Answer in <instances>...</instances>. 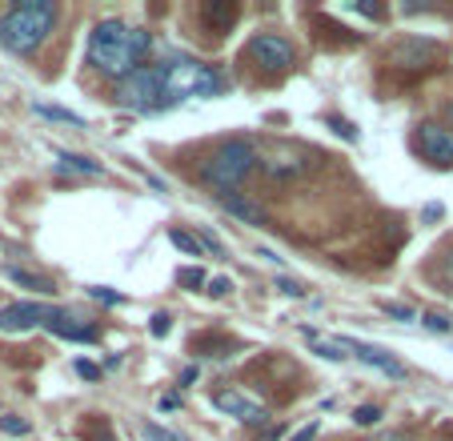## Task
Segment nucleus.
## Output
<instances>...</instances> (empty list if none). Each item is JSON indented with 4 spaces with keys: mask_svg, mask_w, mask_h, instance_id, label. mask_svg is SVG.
Wrapping results in <instances>:
<instances>
[{
    "mask_svg": "<svg viewBox=\"0 0 453 441\" xmlns=\"http://www.w3.org/2000/svg\"><path fill=\"white\" fill-rule=\"evenodd\" d=\"M450 121H453V100H450Z\"/></svg>",
    "mask_w": 453,
    "mask_h": 441,
    "instance_id": "nucleus-38",
    "label": "nucleus"
},
{
    "mask_svg": "<svg viewBox=\"0 0 453 441\" xmlns=\"http://www.w3.org/2000/svg\"><path fill=\"white\" fill-rule=\"evenodd\" d=\"M193 381H197V369H193V365H189V369L181 373V385H193Z\"/></svg>",
    "mask_w": 453,
    "mask_h": 441,
    "instance_id": "nucleus-35",
    "label": "nucleus"
},
{
    "mask_svg": "<svg viewBox=\"0 0 453 441\" xmlns=\"http://www.w3.org/2000/svg\"><path fill=\"white\" fill-rule=\"evenodd\" d=\"M61 169H68V173H84V177H100V164L89 161V157H77V153H65V157H61Z\"/></svg>",
    "mask_w": 453,
    "mask_h": 441,
    "instance_id": "nucleus-17",
    "label": "nucleus"
},
{
    "mask_svg": "<svg viewBox=\"0 0 453 441\" xmlns=\"http://www.w3.org/2000/svg\"><path fill=\"white\" fill-rule=\"evenodd\" d=\"M153 72L161 84V109H173L189 97H217L221 93V77L209 65L189 61V56H173L164 65H153Z\"/></svg>",
    "mask_w": 453,
    "mask_h": 441,
    "instance_id": "nucleus-2",
    "label": "nucleus"
},
{
    "mask_svg": "<svg viewBox=\"0 0 453 441\" xmlns=\"http://www.w3.org/2000/svg\"><path fill=\"white\" fill-rule=\"evenodd\" d=\"M381 309H385L389 317H397V321H417V313L409 309V305H397V301H385Z\"/></svg>",
    "mask_w": 453,
    "mask_h": 441,
    "instance_id": "nucleus-24",
    "label": "nucleus"
},
{
    "mask_svg": "<svg viewBox=\"0 0 453 441\" xmlns=\"http://www.w3.org/2000/svg\"><path fill=\"white\" fill-rule=\"evenodd\" d=\"M229 289H233V281H229V277H217V281H209V293H213V297H225Z\"/></svg>",
    "mask_w": 453,
    "mask_h": 441,
    "instance_id": "nucleus-32",
    "label": "nucleus"
},
{
    "mask_svg": "<svg viewBox=\"0 0 453 441\" xmlns=\"http://www.w3.org/2000/svg\"><path fill=\"white\" fill-rule=\"evenodd\" d=\"M433 61H437V45L433 40H421V36L401 40L397 49H389V65H397V68H425Z\"/></svg>",
    "mask_w": 453,
    "mask_h": 441,
    "instance_id": "nucleus-11",
    "label": "nucleus"
},
{
    "mask_svg": "<svg viewBox=\"0 0 453 441\" xmlns=\"http://www.w3.org/2000/svg\"><path fill=\"white\" fill-rule=\"evenodd\" d=\"M49 305H36V301H17V305H4L0 309V333H24L45 321Z\"/></svg>",
    "mask_w": 453,
    "mask_h": 441,
    "instance_id": "nucleus-10",
    "label": "nucleus"
},
{
    "mask_svg": "<svg viewBox=\"0 0 453 441\" xmlns=\"http://www.w3.org/2000/svg\"><path fill=\"white\" fill-rule=\"evenodd\" d=\"M116 100L125 109H137V113H157L161 109V84H157L153 65H141L137 72H129L125 81L116 84Z\"/></svg>",
    "mask_w": 453,
    "mask_h": 441,
    "instance_id": "nucleus-5",
    "label": "nucleus"
},
{
    "mask_svg": "<svg viewBox=\"0 0 453 441\" xmlns=\"http://www.w3.org/2000/svg\"><path fill=\"white\" fill-rule=\"evenodd\" d=\"M77 373H81V377H89V381H93V377H100V369H97V365H89V361H81V365H77Z\"/></svg>",
    "mask_w": 453,
    "mask_h": 441,
    "instance_id": "nucleus-33",
    "label": "nucleus"
},
{
    "mask_svg": "<svg viewBox=\"0 0 453 441\" xmlns=\"http://www.w3.org/2000/svg\"><path fill=\"white\" fill-rule=\"evenodd\" d=\"M329 125H333V129H337L341 137H345V141H357V129L349 125V121H341V116H329Z\"/></svg>",
    "mask_w": 453,
    "mask_h": 441,
    "instance_id": "nucleus-30",
    "label": "nucleus"
},
{
    "mask_svg": "<svg viewBox=\"0 0 453 441\" xmlns=\"http://www.w3.org/2000/svg\"><path fill=\"white\" fill-rule=\"evenodd\" d=\"M221 209L233 212V217H241L245 225H265V209H261V205H253V201H245V196H237V193L221 196Z\"/></svg>",
    "mask_w": 453,
    "mask_h": 441,
    "instance_id": "nucleus-13",
    "label": "nucleus"
},
{
    "mask_svg": "<svg viewBox=\"0 0 453 441\" xmlns=\"http://www.w3.org/2000/svg\"><path fill=\"white\" fill-rule=\"evenodd\" d=\"M169 241H173V245L181 249V253H189V257H201V237H193V233H185V229H173L169 233Z\"/></svg>",
    "mask_w": 453,
    "mask_h": 441,
    "instance_id": "nucleus-18",
    "label": "nucleus"
},
{
    "mask_svg": "<svg viewBox=\"0 0 453 441\" xmlns=\"http://www.w3.org/2000/svg\"><path fill=\"white\" fill-rule=\"evenodd\" d=\"M56 4L52 0H24L8 17H0V45L8 52H33L56 24Z\"/></svg>",
    "mask_w": 453,
    "mask_h": 441,
    "instance_id": "nucleus-3",
    "label": "nucleus"
},
{
    "mask_svg": "<svg viewBox=\"0 0 453 441\" xmlns=\"http://www.w3.org/2000/svg\"><path fill=\"white\" fill-rule=\"evenodd\" d=\"M213 405L221 409V413H229V417L245 421V425H265V421H269L265 405L249 401V397H245V393H237V389H221V393H213Z\"/></svg>",
    "mask_w": 453,
    "mask_h": 441,
    "instance_id": "nucleus-7",
    "label": "nucleus"
},
{
    "mask_svg": "<svg viewBox=\"0 0 453 441\" xmlns=\"http://www.w3.org/2000/svg\"><path fill=\"white\" fill-rule=\"evenodd\" d=\"M441 441H453V433H450V438H441Z\"/></svg>",
    "mask_w": 453,
    "mask_h": 441,
    "instance_id": "nucleus-39",
    "label": "nucleus"
},
{
    "mask_svg": "<svg viewBox=\"0 0 453 441\" xmlns=\"http://www.w3.org/2000/svg\"><path fill=\"white\" fill-rule=\"evenodd\" d=\"M177 281L185 285V289H201V285H205V269H201V265H193V269H181Z\"/></svg>",
    "mask_w": 453,
    "mask_h": 441,
    "instance_id": "nucleus-22",
    "label": "nucleus"
},
{
    "mask_svg": "<svg viewBox=\"0 0 453 441\" xmlns=\"http://www.w3.org/2000/svg\"><path fill=\"white\" fill-rule=\"evenodd\" d=\"M313 349H317L321 357H329V361H345V357H349L345 345H341L337 337H329V341H325V337H313Z\"/></svg>",
    "mask_w": 453,
    "mask_h": 441,
    "instance_id": "nucleus-20",
    "label": "nucleus"
},
{
    "mask_svg": "<svg viewBox=\"0 0 453 441\" xmlns=\"http://www.w3.org/2000/svg\"><path fill=\"white\" fill-rule=\"evenodd\" d=\"M4 277L8 281H17V285H24V289H36V293H56L52 289V281H45V277H33V273H24V269H4Z\"/></svg>",
    "mask_w": 453,
    "mask_h": 441,
    "instance_id": "nucleus-16",
    "label": "nucleus"
},
{
    "mask_svg": "<svg viewBox=\"0 0 453 441\" xmlns=\"http://www.w3.org/2000/svg\"><path fill=\"white\" fill-rule=\"evenodd\" d=\"M181 405V397L177 393H169V397H161V409H177Z\"/></svg>",
    "mask_w": 453,
    "mask_h": 441,
    "instance_id": "nucleus-34",
    "label": "nucleus"
},
{
    "mask_svg": "<svg viewBox=\"0 0 453 441\" xmlns=\"http://www.w3.org/2000/svg\"><path fill=\"white\" fill-rule=\"evenodd\" d=\"M377 441H409V438H401V433H389V438H377Z\"/></svg>",
    "mask_w": 453,
    "mask_h": 441,
    "instance_id": "nucleus-37",
    "label": "nucleus"
},
{
    "mask_svg": "<svg viewBox=\"0 0 453 441\" xmlns=\"http://www.w3.org/2000/svg\"><path fill=\"white\" fill-rule=\"evenodd\" d=\"M301 173H305V161H297L293 153H281V157L265 161V177L273 180H289V177H301Z\"/></svg>",
    "mask_w": 453,
    "mask_h": 441,
    "instance_id": "nucleus-14",
    "label": "nucleus"
},
{
    "mask_svg": "<svg viewBox=\"0 0 453 441\" xmlns=\"http://www.w3.org/2000/svg\"><path fill=\"white\" fill-rule=\"evenodd\" d=\"M93 297H97V301H105V305H121V293H113L109 285H97V289H93Z\"/></svg>",
    "mask_w": 453,
    "mask_h": 441,
    "instance_id": "nucleus-31",
    "label": "nucleus"
},
{
    "mask_svg": "<svg viewBox=\"0 0 453 441\" xmlns=\"http://www.w3.org/2000/svg\"><path fill=\"white\" fill-rule=\"evenodd\" d=\"M341 345H345V353L357 361H365V365H373L377 373H385V377H397L401 381L405 377V365L393 353H385V349H377V345H365V341H349V337H337Z\"/></svg>",
    "mask_w": 453,
    "mask_h": 441,
    "instance_id": "nucleus-8",
    "label": "nucleus"
},
{
    "mask_svg": "<svg viewBox=\"0 0 453 441\" xmlns=\"http://www.w3.org/2000/svg\"><path fill=\"white\" fill-rule=\"evenodd\" d=\"M437 281H441V285H445V289L453 293V253L445 257V261H441V269H437Z\"/></svg>",
    "mask_w": 453,
    "mask_h": 441,
    "instance_id": "nucleus-28",
    "label": "nucleus"
},
{
    "mask_svg": "<svg viewBox=\"0 0 453 441\" xmlns=\"http://www.w3.org/2000/svg\"><path fill=\"white\" fill-rule=\"evenodd\" d=\"M417 148L433 164H453V129H445V125H421Z\"/></svg>",
    "mask_w": 453,
    "mask_h": 441,
    "instance_id": "nucleus-9",
    "label": "nucleus"
},
{
    "mask_svg": "<svg viewBox=\"0 0 453 441\" xmlns=\"http://www.w3.org/2000/svg\"><path fill=\"white\" fill-rule=\"evenodd\" d=\"M0 429H4V433H13V438H29V429H33V425L24 421V417H13V413H4V417H0Z\"/></svg>",
    "mask_w": 453,
    "mask_h": 441,
    "instance_id": "nucleus-21",
    "label": "nucleus"
},
{
    "mask_svg": "<svg viewBox=\"0 0 453 441\" xmlns=\"http://www.w3.org/2000/svg\"><path fill=\"white\" fill-rule=\"evenodd\" d=\"M421 325L433 329V333H453V321H450V317H441V313H425V317H421Z\"/></svg>",
    "mask_w": 453,
    "mask_h": 441,
    "instance_id": "nucleus-23",
    "label": "nucleus"
},
{
    "mask_svg": "<svg viewBox=\"0 0 453 441\" xmlns=\"http://www.w3.org/2000/svg\"><path fill=\"white\" fill-rule=\"evenodd\" d=\"M148 441H185V438H177V433H169V429H161V425H145L141 429Z\"/></svg>",
    "mask_w": 453,
    "mask_h": 441,
    "instance_id": "nucleus-26",
    "label": "nucleus"
},
{
    "mask_svg": "<svg viewBox=\"0 0 453 441\" xmlns=\"http://www.w3.org/2000/svg\"><path fill=\"white\" fill-rule=\"evenodd\" d=\"M40 325L49 329V333H56V337H68V341H97V329L93 325H84L81 317H72L65 309H52V305H49Z\"/></svg>",
    "mask_w": 453,
    "mask_h": 441,
    "instance_id": "nucleus-12",
    "label": "nucleus"
},
{
    "mask_svg": "<svg viewBox=\"0 0 453 441\" xmlns=\"http://www.w3.org/2000/svg\"><path fill=\"white\" fill-rule=\"evenodd\" d=\"M169 329H173V321H169V313H157V317L148 321V333H153V337H164Z\"/></svg>",
    "mask_w": 453,
    "mask_h": 441,
    "instance_id": "nucleus-27",
    "label": "nucleus"
},
{
    "mask_svg": "<svg viewBox=\"0 0 453 441\" xmlns=\"http://www.w3.org/2000/svg\"><path fill=\"white\" fill-rule=\"evenodd\" d=\"M257 164V145L253 141H225L221 148H213L205 164H201V177L209 180L213 189H221V196L233 193Z\"/></svg>",
    "mask_w": 453,
    "mask_h": 441,
    "instance_id": "nucleus-4",
    "label": "nucleus"
},
{
    "mask_svg": "<svg viewBox=\"0 0 453 441\" xmlns=\"http://www.w3.org/2000/svg\"><path fill=\"white\" fill-rule=\"evenodd\" d=\"M201 17H205V24H209V29L225 33L229 24L237 20V4H229V0H213V4H205V8H201Z\"/></svg>",
    "mask_w": 453,
    "mask_h": 441,
    "instance_id": "nucleus-15",
    "label": "nucleus"
},
{
    "mask_svg": "<svg viewBox=\"0 0 453 441\" xmlns=\"http://www.w3.org/2000/svg\"><path fill=\"white\" fill-rule=\"evenodd\" d=\"M277 289H281V293H289V297H305V285H301V281H293V277H281V281H277Z\"/></svg>",
    "mask_w": 453,
    "mask_h": 441,
    "instance_id": "nucleus-29",
    "label": "nucleus"
},
{
    "mask_svg": "<svg viewBox=\"0 0 453 441\" xmlns=\"http://www.w3.org/2000/svg\"><path fill=\"white\" fill-rule=\"evenodd\" d=\"M249 56L257 61L265 72H285V68H293V61H297V52H293V45L285 40V36H253L249 40Z\"/></svg>",
    "mask_w": 453,
    "mask_h": 441,
    "instance_id": "nucleus-6",
    "label": "nucleus"
},
{
    "mask_svg": "<svg viewBox=\"0 0 453 441\" xmlns=\"http://www.w3.org/2000/svg\"><path fill=\"white\" fill-rule=\"evenodd\" d=\"M377 417H381V409H377V405H361V409L353 413L357 425H377Z\"/></svg>",
    "mask_w": 453,
    "mask_h": 441,
    "instance_id": "nucleus-25",
    "label": "nucleus"
},
{
    "mask_svg": "<svg viewBox=\"0 0 453 441\" xmlns=\"http://www.w3.org/2000/svg\"><path fill=\"white\" fill-rule=\"evenodd\" d=\"M148 49H153V36L145 29L125 24V20H100L89 36V65L97 68L100 77L125 81L129 72L141 68Z\"/></svg>",
    "mask_w": 453,
    "mask_h": 441,
    "instance_id": "nucleus-1",
    "label": "nucleus"
},
{
    "mask_svg": "<svg viewBox=\"0 0 453 441\" xmlns=\"http://www.w3.org/2000/svg\"><path fill=\"white\" fill-rule=\"evenodd\" d=\"M313 433H317V425H305V429H301V433H297V438H293V441H309V438H313Z\"/></svg>",
    "mask_w": 453,
    "mask_h": 441,
    "instance_id": "nucleus-36",
    "label": "nucleus"
},
{
    "mask_svg": "<svg viewBox=\"0 0 453 441\" xmlns=\"http://www.w3.org/2000/svg\"><path fill=\"white\" fill-rule=\"evenodd\" d=\"M36 116H49V121H65L72 129H84V121L77 113H68V109H52V105H36Z\"/></svg>",
    "mask_w": 453,
    "mask_h": 441,
    "instance_id": "nucleus-19",
    "label": "nucleus"
}]
</instances>
